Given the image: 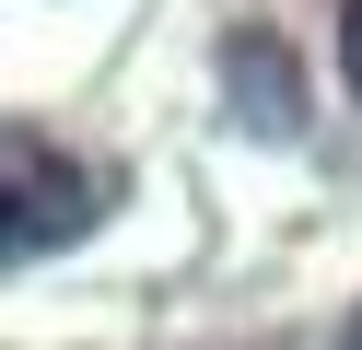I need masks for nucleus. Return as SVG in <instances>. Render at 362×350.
Here are the masks:
<instances>
[{
    "label": "nucleus",
    "mask_w": 362,
    "mask_h": 350,
    "mask_svg": "<svg viewBox=\"0 0 362 350\" xmlns=\"http://www.w3.org/2000/svg\"><path fill=\"white\" fill-rule=\"evenodd\" d=\"M105 222V175L47 129H0V257H47Z\"/></svg>",
    "instance_id": "f257e3e1"
},
{
    "label": "nucleus",
    "mask_w": 362,
    "mask_h": 350,
    "mask_svg": "<svg viewBox=\"0 0 362 350\" xmlns=\"http://www.w3.org/2000/svg\"><path fill=\"white\" fill-rule=\"evenodd\" d=\"M339 70H351V93H362V0L339 12Z\"/></svg>",
    "instance_id": "f03ea898"
}]
</instances>
